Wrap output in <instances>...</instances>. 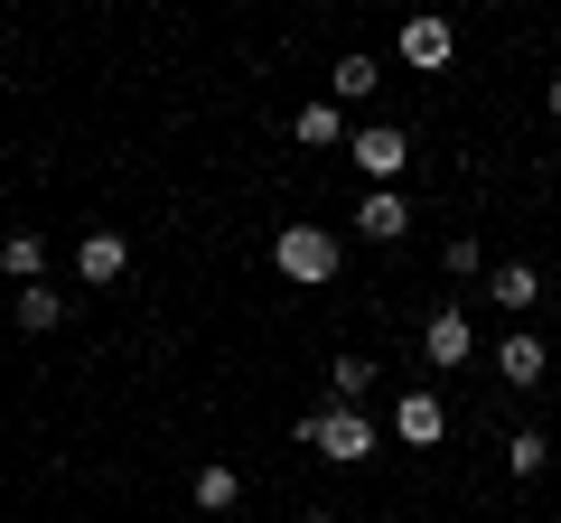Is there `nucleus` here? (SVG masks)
<instances>
[{
  "label": "nucleus",
  "mask_w": 561,
  "mask_h": 523,
  "mask_svg": "<svg viewBox=\"0 0 561 523\" xmlns=\"http://www.w3.org/2000/svg\"><path fill=\"white\" fill-rule=\"evenodd\" d=\"M346 150H356V168H365V178H375V187H393L402 168H412V141H402L393 121H365V131H356V141H346Z\"/></svg>",
  "instance_id": "obj_3"
},
{
  "label": "nucleus",
  "mask_w": 561,
  "mask_h": 523,
  "mask_svg": "<svg viewBox=\"0 0 561 523\" xmlns=\"http://www.w3.org/2000/svg\"><path fill=\"white\" fill-rule=\"evenodd\" d=\"M290 141H300V150H337V141H346V113H337V103H300Z\"/></svg>",
  "instance_id": "obj_11"
},
{
  "label": "nucleus",
  "mask_w": 561,
  "mask_h": 523,
  "mask_svg": "<svg viewBox=\"0 0 561 523\" xmlns=\"http://www.w3.org/2000/svg\"><path fill=\"white\" fill-rule=\"evenodd\" d=\"M486 300H496L505 318H524V309L542 300V271H534V262H496V271H486Z\"/></svg>",
  "instance_id": "obj_8"
},
{
  "label": "nucleus",
  "mask_w": 561,
  "mask_h": 523,
  "mask_svg": "<svg viewBox=\"0 0 561 523\" xmlns=\"http://www.w3.org/2000/svg\"><path fill=\"white\" fill-rule=\"evenodd\" d=\"M10 309H20V327H28V337L66 318V300H57V290H47V281H38V290H20V300H10Z\"/></svg>",
  "instance_id": "obj_16"
},
{
  "label": "nucleus",
  "mask_w": 561,
  "mask_h": 523,
  "mask_svg": "<svg viewBox=\"0 0 561 523\" xmlns=\"http://www.w3.org/2000/svg\"><path fill=\"white\" fill-rule=\"evenodd\" d=\"M76 271H84L94 290H113L122 271H131V243H122L113 224H84V243H76Z\"/></svg>",
  "instance_id": "obj_4"
},
{
  "label": "nucleus",
  "mask_w": 561,
  "mask_h": 523,
  "mask_svg": "<svg viewBox=\"0 0 561 523\" xmlns=\"http://www.w3.org/2000/svg\"><path fill=\"white\" fill-rule=\"evenodd\" d=\"M328 84H337V103H365V94L383 84V66H375V57H337V75H328Z\"/></svg>",
  "instance_id": "obj_15"
},
{
  "label": "nucleus",
  "mask_w": 561,
  "mask_h": 523,
  "mask_svg": "<svg viewBox=\"0 0 561 523\" xmlns=\"http://www.w3.org/2000/svg\"><path fill=\"white\" fill-rule=\"evenodd\" d=\"M272 262H280V281H300V290H328V281L346 271V243L328 234V224H280Z\"/></svg>",
  "instance_id": "obj_2"
},
{
  "label": "nucleus",
  "mask_w": 561,
  "mask_h": 523,
  "mask_svg": "<svg viewBox=\"0 0 561 523\" xmlns=\"http://www.w3.org/2000/svg\"><path fill=\"white\" fill-rule=\"evenodd\" d=\"M234 504H243V467H197V514H234Z\"/></svg>",
  "instance_id": "obj_12"
},
{
  "label": "nucleus",
  "mask_w": 561,
  "mask_h": 523,
  "mask_svg": "<svg viewBox=\"0 0 561 523\" xmlns=\"http://www.w3.org/2000/svg\"><path fill=\"white\" fill-rule=\"evenodd\" d=\"M552 38H561V28H552Z\"/></svg>",
  "instance_id": "obj_21"
},
{
  "label": "nucleus",
  "mask_w": 561,
  "mask_h": 523,
  "mask_svg": "<svg viewBox=\"0 0 561 523\" xmlns=\"http://www.w3.org/2000/svg\"><path fill=\"white\" fill-rule=\"evenodd\" d=\"M542 458H552L542 430H515V440H505V467H515V477H542Z\"/></svg>",
  "instance_id": "obj_17"
},
{
  "label": "nucleus",
  "mask_w": 561,
  "mask_h": 523,
  "mask_svg": "<svg viewBox=\"0 0 561 523\" xmlns=\"http://www.w3.org/2000/svg\"><path fill=\"white\" fill-rule=\"evenodd\" d=\"M421 356L440 364V374H459V364L478 356V337H468V309H431V327H421Z\"/></svg>",
  "instance_id": "obj_5"
},
{
  "label": "nucleus",
  "mask_w": 561,
  "mask_h": 523,
  "mask_svg": "<svg viewBox=\"0 0 561 523\" xmlns=\"http://www.w3.org/2000/svg\"><path fill=\"white\" fill-rule=\"evenodd\" d=\"M300 523H337V514H300Z\"/></svg>",
  "instance_id": "obj_20"
},
{
  "label": "nucleus",
  "mask_w": 561,
  "mask_h": 523,
  "mask_svg": "<svg viewBox=\"0 0 561 523\" xmlns=\"http://www.w3.org/2000/svg\"><path fill=\"white\" fill-rule=\"evenodd\" d=\"M440 430H449L440 393H393V440H402V449H431Z\"/></svg>",
  "instance_id": "obj_6"
},
{
  "label": "nucleus",
  "mask_w": 561,
  "mask_h": 523,
  "mask_svg": "<svg viewBox=\"0 0 561 523\" xmlns=\"http://www.w3.org/2000/svg\"><path fill=\"white\" fill-rule=\"evenodd\" d=\"M402 66H449V20H431V10H421V20H402Z\"/></svg>",
  "instance_id": "obj_9"
},
{
  "label": "nucleus",
  "mask_w": 561,
  "mask_h": 523,
  "mask_svg": "<svg viewBox=\"0 0 561 523\" xmlns=\"http://www.w3.org/2000/svg\"><path fill=\"white\" fill-rule=\"evenodd\" d=\"M0 271H10V290H38L47 281V243L38 234H10V243H0Z\"/></svg>",
  "instance_id": "obj_10"
},
{
  "label": "nucleus",
  "mask_w": 561,
  "mask_h": 523,
  "mask_svg": "<svg viewBox=\"0 0 561 523\" xmlns=\"http://www.w3.org/2000/svg\"><path fill=\"white\" fill-rule=\"evenodd\" d=\"M356 234H365V243H402V234H412V206H402V187H375V197L356 206Z\"/></svg>",
  "instance_id": "obj_7"
},
{
  "label": "nucleus",
  "mask_w": 561,
  "mask_h": 523,
  "mask_svg": "<svg viewBox=\"0 0 561 523\" xmlns=\"http://www.w3.org/2000/svg\"><path fill=\"white\" fill-rule=\"evenodd\" d=\"M440 262H449V271H459V281H478V262H486V253H478V234H459V243H449Z\"/></svg>",
  "instance_id": "obj_18"
},
{
  "label": "nucleus",
  "mask_w": 561,
  "mask_h": 523,
  "mask_svg": "<svg viewBox=\"0 0 561 523\" xmlns=\"http://www.w3.org/2000/svg\"><path fill=\"white\" fill-rule=\"evenodd\" d=\"M300 449H319L328 467H365L383 449V430L365 421L356 403H328V411H309V421H300Z\"/></svg>",
  "instance_id": "obj_1"
},
{
  "label": "nucleus",
  "mask_w": 561,
  "mask_h": 523,
  "mask_svg": "<svg viewBox=\"0 0 561 523\" xmlns=\"http://www.w3.org/2000/svg\"><path fill=\"white\" fill-rule=\"evenodd\" d=\"M496 374L505 383H542V337H534V327H515V337L496 346Z\"/></svg>",
  "instance_id": "obj_13"
},
{
  "label": "nucleus",
  "mask_w": 561,
  "mask_h": 523,
  "mask_svg": "<svg viewBox=\"0 0 561 523\" xmlns=\"http://www.w3.org/2000/svg\"><path fill=\"white\" fill-rule=\"evenodd\" d=\"M542 113H552V121H561V75H552V84H542Z\"/></svg>",
  "instance_id": "obj_19"
},
{
  "label": "nucleus",
  "mask_w": 561,
  "mask_h": 523,
  "mask_svg": "<svg viewBox=\"0 0 561 523\" xmlns=\"http://www.w3.org/2000/svg\"><path fill=\"white\" fill-rule=\"evenodd\" d=\"M328 383H337V403H356V411H365V393L383 383V364H375V356H337V364H328Z\"/></svg>",
  "instance_id": "obj_14"
}]
</instances>
